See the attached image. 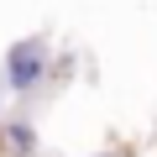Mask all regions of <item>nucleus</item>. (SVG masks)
I'll use <instances>...</instances> for the list:
<instances>
[{
  "label": "nucleus",
  "mask_w": 157,
  "mask_h": 157,
  "mask_svg": "<svg viewBox=\"0 0 157 157\" xmlns=\"http://www.w3.org/2000/svg\"><path fill=\"white\" fill-rule=\"evenodd\" d=\"M42 73H47V42L42 37H26L6 52V84L11 89H32Z\"/></svg>",
  "instance_id": "f257e3e1"
}]
</instances>
